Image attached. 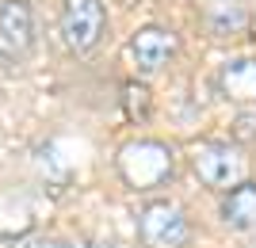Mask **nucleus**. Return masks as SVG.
Instances as JSON below:
<instances>
[{
	"instance_id": "1",
	"label": "nucleus",
	"mask_w": 256,
	"mask_h": 248,
	"mask_svg": "<svg viewBox=\"0 0 256 248\" xmlns=\"http://www.w3.org/2000/svg\"><path fill=\"white\" fill-rule=\"evenodd\" d=\"M118 176L134 191H153V187H160L172 176V149L153 138L126 141L118 149Z\"/></svg>"
},
{
	"instance_id": "2",
	"label": "nucleus",
	"mask_w": 256,
	"mask_h": 248,
	"mask_svg": "<svg viewBox=\"0 0 256 248\" xmlns=\"http://www.w3.org/2000/svg\"><path fill=\"white\" fill-rule=\"evenodd\" d=\"M107 31V8L100 0H65L62 4V38L73 54L96 50Z\"/></svg>"
},
{
	"instance_id": "3",
	"label": "nucleus",
	"mask_w": 256,
	"mask_h": 248,
	"mask_svg": "<svg viewBox=\"0 0 256 248\" xmlns=\"http://www.w3.org/2000/svg\"><path fill=\"white\" fill-rule=\"evenodd\" d=\"M188 218L176 203H150L138 214V241L146 248H184L188 245Z\"/></svg>"
},
{
	"instance_id": "4",
	"label": "nucleus",
	"mask_w": 256,
	"mask_h": 248,
	"mask_svg": "<svg viewBox=\"0 0 256 248\" xmlns=\"http://www.w3.org/2000/svg\"><path fill=\"white\" fill-rule=\"evenodd\" d=\"M192 164H195V176L206 187H230V184L241 180V157L226 141H203V145H195Z\"/></svg>"
},
{
	"instance_id": "5",
	"label": "nucleus",
	"mask_w": 256,
	"mask_h": 248,
	"mask_svg": "<svg viewBox=\"0 0 256 248\" xmlns=\"http://www.w3.org/2000/svg\"><path fill=\"white\" fill-rule=\"evenodd\" d=\"M34 42V15L27 0H0V54L23 57Z\"/></svg>"
},
{
	"instance_id": "6",
	"label": "nucleus",
	"mask_w": 256,
	"mask_h": 248,
	"mask_svg": "<svg viewBox=\"0 0 256 248\" xmlns=\"http://www.w3.org/2000/svg\"><path fill=\"white\" fill-rule=\"evenodd\" d=\"M176 54V34L164 27H142L130 34V57L138 65V73H160Z\"/></svg>"
},
{
	"instance_id": "7",
	"label": "nucleus",
	"mask_w": 256,
	"mask_h": 248,
	"mask_svg": "<svg viewBox=\"0 0 256 248\" xmlns=\"http://www.w3.org/2000/svg\"><path fill=\"white\" fill-rule=\"evenodd\" d=\"M195 4H199V19H203L206 34L214 38H234V34L248 31L245 0H195Z\"/></svg>"
},
{
	"instance_id": "8",
	"label": "nucleus",
	"mask_w": 256,
	"mask_h": 248,
	"mask_svg": "<svg viewBox=\"0 0 256 248\" xmlns=\"http://www.w3.org/2000/svg\"><path fill=\"white\" fill-rule=\"evenodd\" d=\"M218 88L234 103H256V57L226 61L222 73H218Z\"/></svg>"
},
{
	"instance_id": "9",
	"label": "nucleus",
	"mask_w": 256,
	"mask_h": 248,
	"mask_svg": "<svg viewBox=\"0 0 256 248\" xmlns=\"http://www.w3.org/2000/svg\"><path fill=\"white\" fill-rule=\"evenodd\" d=\"M222 218L234 229H256V184H237L226 195Z\"/></svg>"
},
{
	"instance_id": "10",
	"label": "nucleus",
	"mask_w": 256,
	"mask_h": 248,
	"mask_svg": "<svg viewBox=\"0 0 256 248\" xmlns=\"http://www.w3.org/2000/svg\"><path fill=\"white\" fill-rule=\"evenodd\" d=\"M31 248H73V245H65V241H34Z\"/></svg>"
},
{
	"instance_id": "11",
	"label": "nucleus",
	"mask_w": 256,
	"mask_h": 248,
	"mask_svg": "<svg viewBox=\"0 0 256 248\" xmlns=\"http://www.w3.org/2000/svg\"><path fill=\"white\" fill-rule=\"evenodd\" d=\"M92 248H111V245H92Z\"/></svg>"
}]
</instances>
